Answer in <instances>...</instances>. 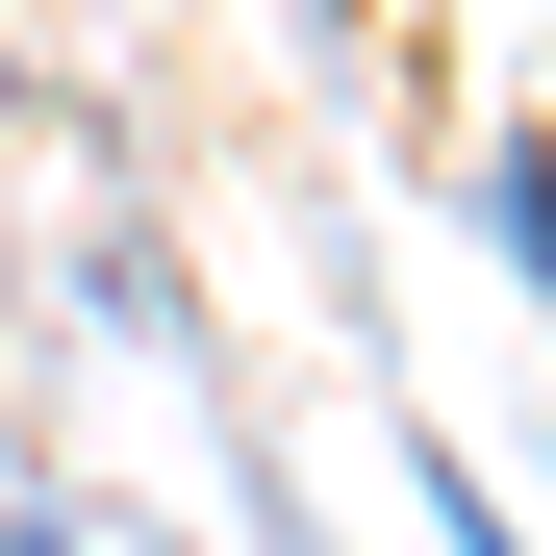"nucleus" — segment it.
Instances as JSON below:
<instances>
[{
  "mask_svg": "<svg viewBox=\"0 0 556 556\" xmlns=\"http://www.w3.org/2000/svg\"><path fill=\"white\" fill-rule=\"evenodd\" d=\"M0 556H76V531H51V506H26V531H0Z\"/></svg>",
  "mask_w": 556,
  "mask_h": 556,
  "instance_id": "nucleus-1",
  "label": "nucleus"
}]
</instances>
